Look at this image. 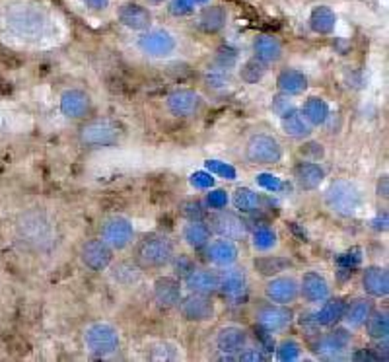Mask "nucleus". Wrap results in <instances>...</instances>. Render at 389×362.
<instances>
[{"label": "nucleus", "instance_id": "1", "mask_svg": "<svg viewBox=\"0 0 389 362\" xmlns=\"http://www.w3.org/2000/svg\"><path fill=\"white\" fill-rule=\"evenodd\" d=\"M175 257L174 242L167 236L160 232H148L140 240H136L133 259L140 269H164L165 265H169Z\"/></svg>", "mask_w": 389, "mask_h": 362}, {"label": "nucleus", "instance_id": "2", "mask_svg": "<svg viewBox=\"0 0 389 362\" xmlns=\"http://www.w3.org/2000/svg\"><path fill=\"white\" fill-rule=\"evenodd\" d=\"M125 137V127L109 117H97L86 121L78 129V140L86 148L117 147Z\"/></svg>", "mask_w": 389, "mask_h": 362}, {"label": "nucleus", "instance_id": "3", "mask_svg": "<svg viewBox=\"0 0 389 362\" xmlns=\"http://www.w3.org/2000/svg\"><path fill=\"white\" fill-rule=\"evenodd\" d=\"M323 203L331 213L349 218V216L356 215L362 206V193H360L356 183H352L349 179H335L325 189Z\"/></svg>", "mask_w": 389, "mask_h": 362}, {"label": "nucleus", "instance_id": "4", "mask_svg": "<svg viewBox=\"0 0 389 362\" xmlns=\"http://www.w3.org/2000/svg\"><path fill=\"white\" fill-rule=\"evenodd\" d=\"M84 345L90 354L97 359H106L119 349L121 337L115 325L107 322H94L84 329Z\"/></svg>", "mask_w": 389, "mask_h": 362}, {"label": "nucleus", "instance_id": "5", "mask_svg": "<svg viewBox=\"0 0 389 362\" xmlns=\"http://www.w3.org/2000/svg\"><path fill=\"white\" fill-rule=\"evenodd\" d=\"M245 160L255 166H272L282 160V145L279 138L267 133H255L245 142Z\"/></svg>", "mask_w": 389, "mask_h": 362}, {"label": "nucleus", "instance_id": "6", "mask_svg": "<svg viewBox=\"0 0 389 362\" xmlns=\"http://www.w3.org/2000/svg\"><path fill=\"white\" fill-rule=\"evenodd\" d=\"M99 236L113 252H123L135 240V226L126 216L113 215L104 220Z\"/></svg>", "mask_w": 389, "mask_h": 362}, {"label": "nucleus", "instance_id": "7", "mask_svg": "<svg viewBox=\"0 0 389 362\" xmlns=\"http://www.w3.org/2000/svg\"><path fill=\"white\" fill-rule=\"evenodd\" d=\"M136 47L150 59H167L177 49V41H175V38L169 31L150 30L138 38Z\"/></svg>", "mask_w": 389, "mask_h": 362}, {"label": "nucleus", "instance_id": "8", "mask_svg": "<svg viewBox=\"0 0 389 362\" xmlns=\"http://www.w3.org/2000/svg\"><path fill=\"white\" fill-rule=\"evenodd\" d=\"M294 320V312L284 304L267 302L257 308L255 312V322L265 333H279L290 327Z\"/></svg>", "mask_w": 389, "mask_h": 362}, {"label": "nucleus", "instance_id": "9", "mask_svg": "<svg viewBox=\"0 0 389 362\" xmlns=\"http://www.w3.org/2000/svg\"><path fill=\"white\" fill-rule=\"evenodd\" d=\"M263 293L269 302L290 306L300 298V281L292 274H274L267 281Z\"/></svg>", "mask_w": 389, "mask_h": 362}, {"label": "nucleus", "instance_id": "10", "mask_svg": "<svg viewBox=\"0 0 389 362\" xmlns=\"http://www.w3.org/2000/svg\"><path fill=\"white\" fill-rule=\"evenodd\" d=\"M179 313L185 322L189 323H204L210 322L216 313L214 302L210 296H204V294H193L189 293V296H185L177 304Z\"/></svg>", "mask_w": 389, "mask_h": 362}, {"label": "nucleus", "instance_id": "11", "mask_svg": "<svg viewBox=\"0 0 389 362\" xmlns=\"http://www.w3.org/2000/svg\"><path fill=\"white\" fill-rule=\"evenodd\" d=\"M80 261L84 267H88L94 273H101L111 267L113 263V249L101 240V238H94L88 240L80 247Z\"/></svg>", "mask_w": 389, "mask_h": 362}, {"label": "nucleus", "instance_id": "12", "mask_svg": "<svg viewBox=\"0 0 389 362\" xmlns=\"http://www.w3.org/2000/svg\"><path fill=\"white\" fill-rule=\"evenodd\" d=\"M208 228L218 238H226V240H233V242L242 240L247 234V228H245L242 216L235 215L232 211H226V208H218L210 216Z\"/></svg>", "mask_w": 389, "mask_h": 362}, {"label": "nucleus", "instance_id": "13", "mask_svg": "<svg viewBox=\"0 0 389 362\" xmlns=\"http://www.w3.org/2000/svg\"><path fill=\"white\" fill-rule=\"evenodd\" d=\"M165 108L174 115V117L187 119L194 117L201 108H203V98L199 92L189 88L174 90L167 98H165Z\"/></svg>", "mask_w": 389, "mask_h": 362}, {"label": "nucleus", "instance_id": "14", "mask_svg": "<svg viewBox=\"0 0 389 362\" xmlns=\"http://www.w3.org/2000/svg\"><path fill=\"white\" fill-rule=\"evenodd\" d=\"M350 333L349 327H335L331 331L323 333L317 341L313 343V352L320 356V359H339L342 352L347 351L350 347Z\"/></svg>", "mask_w": 389, "mask_h": 362}, {"label": "nucleus", "instance_id": "15", "mask_svg": "<svg viewBox=\"0 0 389 362\" xmlns=\"http://www.w3.org/2000/svg\"><path fill=\"white\" fill-rule=\"evenodd\" d=\"M183 284L175 277H158L152 284V298L160 310H174L183 298Z\"/></svg>", "mask_w": 389, "mask_h": 362}, {"label": "nucleus", "instance_id": "16", "mask_svg": "<svg viewBox=\"0 0 389 362\" xmlns=\"http://www.w3.org/2000/svg\"><path fill=\"white\" fill-rule=\"evenodd\" d=\"M218 293L228 300H242L247 294V274L243 269L238 267H224V271L218 274Z\"/></svg>", "mask_w": 389, "mask_h": 362}, {"label": "nucleus", "instance_id": "17", "mask_svg": "<svg viewBox=\"0 0 389 362\" xmlns=\"http://www.w3.org/2000/svg\"><path fill=\"white\" fill-rule=\"evenodd\" d=\"M58 109L67 119H84L92 109V99L84 90L68 88L60 94Z\"/></svg>", "mask_w": 389, "mask_h": 362}, {"label": "nucleus", "instance_id": "18", "mask_svg": "<svg viewBox=\"0 0 389 362\" xmlns=\"http://www.w3.org/2000/svg\"><path fill=\"white\" fill-rule=\"evenodd\" d=\"M300 296L310 304H321L331 296L329 281L317 271H306L300 279Z\"/></svg>", "mask_w": 389, "mask_h": 362}, {"label": "nucleus", "instance_id": "19", "mask_svg": "<svg viewBox=\"0 0 389 362\" xmlns=\"http://www.w3.org/2000/svg\"><path fill=\"white\" fill-rule=\"evenodd\" d=\"M183 284L189 293L204 294V296H213L218 293V274L210 269H199L191 267L183 274Z\"/></svg>", "mask_w": 389, "mask_h": 362}, {"label": "nucleus", "instance_id": "20", "mask_svg": "<svg viewBox=\"0 0 389 362\" xmlns=\"http://www.w3.org/2000/svg\"><path fill=\"white\" fill-rule=\"evenodd\" d=\"M214 343H216L218 351H222L224 354H238L247 347L249 335L240 325H224L216 331Z\"/></svg>", "mask_w": 389, "mask_h": 362}, {"label": "nucleus", "instance_id": "21", "mask_svg": "<svg viewBox=\"0 0 389 362\" xmlns=\"http://www.w3.org/2000/svg\"><path fill=\"white\" fill-rule=\"evenodd\" d=\"M240 257V249L233 240H226V238H218L206 244V259L214 265V267H230L238 261Z\"/></svg>", "mask_w": 389, "mask_h": 362}, {"label": "nucleus", "instance_id": "22", "mask_svg": "<svg viewBox=\"0 0 389 362\" xmlns=\"http://www.w3.org/2000/svg\"><path fill=\"white\" fill-rule=\"evenodd\" d=\"M362 288L370 298H386L389 294V273L386 267L370 265L362 273Z\"/></svg>", "mask_w": 389, "mask_h": 362}, {"label": "nucleus", "instance_id": "23", "mask_svg": "<svg viewBox=\"0 0 389 362\" xmlns=\"http://www.w3.org/2000/svg\"><path fill=\"white\" fill-rule=\"evenodd\" d=\"M323 179H325V170L311 160H304L294 166V181L301 191H315L323 183Z\"/></svg>", "mask_w": 389, "mask_h": 362}, {"label": "nucleus", "instance_id": "24", "mask_svg": "<svg viewBox=\"0 0 389 362\" xmlns=\"http://www.w3.org/2000/svg\"><path fill=\"white\" fill-rule=\"evenodd\" d=\"M119 22L133 31H144L152 24V14L146 10L144 6L135 4V2H126L119 8Z\"/></svg>", "mask_w": 389, "mask_h": 362}, {"label": "nucleus", "instance_id": "25", "mask_svg": "<svg viewBox=\"0 0 389 362\" xmlns=\"http://www.w3.org/2000/svg\"><path fill=\"white\" fill-rule=\"evenodd\" d=\"M253 57L265 63L267 67L282 59V43L274 35L263 33L253 41Z\"/></svg>", "mask_w": 389, "mask_h": 362}, {"label": "nucleus", "instance_id": "26", "mask_svg": "<svg viewBox=\"0 0 389 362\" xmlns=\"http://www.w3.org/2000/svg\"><path fill=\"white\" fill-rule=\"evenodd\" d=\"M276 88L286 96H298L308 90V76L298 69H284L276 76Z\"/></svg>", "mask_w": 389, "mask_h": 362}, {"label": "nucleus", "instance_id": "27", "mask_svg": "<svg viewBox=\"0 0 389 362\" xmlns=\"http://www.w3.org/2000/svg\"><path fill=\"white\" fill-rule=\"evenodd\" d=\"M347 310L345 298H327L321 302V308L315 313V323L323 327H333L339 322H342V315Z\"/></svg>", "mask_w": 389, "mask_h": 362}, {"label": "nucleus", "instance_id": "28", "mask_svg": "<svg viewBox=\"0 0 389 362\" xmlns=\"http://www.w3.org/2000/svg\"><path fill=\"white\" fill-rule=\"evenodd\" d=\"M374 312V302L372 298H356L350 304H347V310L342 315V322L347 323L349 329H358L368 320L370 313Z\"/></svg>", "mask_w": 389, "mask_h": 362}, {"label": "nucleus", "instance_id": "29", "mask_svg": "<svg viewBox=\"0 0 389 362\" xmlns=\"http://www.w3.org/2000/svg\"><path fill=\"white\" fill-rule=\"evenodd\" d=\"M292 259L288 257H282V255H259L253 259V267L255 271L265 277V279H271L274 274H281L284 271H288L292 267Z\"/></svg>", "mask_w": 389, "mask_h": 362}, {"label": "nucleus", "instance_id": "30", "mask_svg": "<svg viewBox=\"0 0 389 362\" xmlns=\"http://www.w3.org/2000/svg\"><path fill=\"white\" fill-rule=\"evenodd\" d=\"M301 115L306 117V121L310 123L311 127H321L327 123V119L331 117V109L329 104L323 98H317V96H311L304 101L301 106Z\"/></svg>", "mask_w": 389, "mask_h": 362}, {"label": "nucleus", "instance_id": "31", "mask_svg": "<svg viewBox=\"0 0 389 362\" xmlns=\"http://www.w3.org/2000/svg\"><path fill=\"white\" fill-rule=\"evenodd\" d=\"M183 242L191 249H204L206 244L210 242V228L208 224H204L203 220H189L183 226Z\"/></svg>", "mask_w": 389, "mask_h": 362}, {"label": "nucleus", "instance_id": "32", "mask_svg": "<svg viewBox=\"0 0 389 362\" xmlns=\"http://www.w3.org/2000/svg\"><path fill=\"white\" fill-rule=\"evenodd\" d=\"M282 131L292 138H308L313 133V127L306 121V117L301 115V111L298 108L290 111L288 115L281 117Z\"/></svg>", "mask_w": 389, "mask_h": 362}, {"label": "nucleus", "instance_id": "33", "mask_svg": "<svg viewBox=\"0 0 389 362\" xmlns=\"http://www.w3.org/2000/svg\"><path fill=\"white\" fill-rule=\"evenodd\" d=\"M228 14L222 6H206L199 16V28L204 33H218L226 26Z\"/></svg>", "mask_w": 389, "mask_h": 362}, {"label": "nucleus", "instance_id": "34", "mask_svg": "<svg viewBox=\"0 0 389 362\" xmlns=\"http://www.w3.org/2000/svg\"><path fill=\"white\" fill-rule=\"evenodd\" d=\"M337 24V16L331 10L329 6H317L313 8L310 14V28L311 31L320 33V35H329L331 31L335 30Z\"/></svg>", "mask_w": 389, "mask_h": 362}, {"label": "nucleus", "instance_id": "35", "mask_svg": "<svg viewBox=\"0 0 389 362\" xmlns=\"http://www.w3.org/2000/svg\"><path fill=\"white\" fill-rule=\"evenodd\" d=\"M364 325H366V335L372 341H383L389 337V318L381 310L374 308V312L370 313Z\"/></svg>", "mask_w": 389, "mask_h": 362}, {"label": "nucleus", "instance_id": "36", "mask_svg": "<svg viewBox=\"0 0 389 362\" xmlns=\"http://www.w3.org/2000/svg\"><path fill=\"white\" fill-rule=\"evenodd\" d=\"M232 205L240 213H255L261 205V197L249 187H238L232 195Z\"/></svg>", "mask_w": 389, "mask_h": 362}, {"label": "nucleus", "instance_id": "37", "mask_svg": "<svg viewBox=\"0 0 389 362\" xmlns=\"http://www.w3.org/2000/svg\"><path fill=\"white\" fill-rule=\"evenodd\" d=\"M251 244L257 252H271L279 244V236L269 226H259L251 234Z\"/></svg>", "mask_w": 389, "mask_h": 362}, {"label": "nucleus", "instance_id": "38", "mask_svg": "<svg viewBox=\"0 0 389 362\" xmlns=\"http://www.w3.org/2000/svg\"><path fill=\"white\" fill-rule=\"evenodd\" d=\"M265 74H267V65L261 63L259 59H249L245 60L242 65V69H240V79L245 82V84H257V82H261L265 79Z\"/></svg>", "mask_w": 389, "mask_h": 362}, {"label": "nucleus", "instance_id": "39", "mask_svg": "<svg viewBox=\"0 0 389 362\" xmlns=\"http://www.w3.org/2000/svg\"><path fill=\"white\" fill-rule=\"evenodd\" d=\"M204 84L213 90H224L232 84L230 80V70L220 69V67H213L204 72Z\"/></svg>", "mask_w": 389, "mask_h": 362}, {"label": "nucleus", "instance_id": "40", "mask_svg": "<svg viewBox=\"0 0 389 362\" xmlns=\"http://www.w3.org/2000/svg\"><path fill=\"white\" fill-rule=\"evenodd\" d=\"M300 343L294 341V339H284V341H281V345L276 347V359L284 362L296 361V359H300Z\"/></svg>", "mask_w": 389, "mask_h": 362}, {"label": "nucleus", "instance_id": "41", "mask_svg": "<svg viewBox=\"0 0 389 362\" xmlns=\"http://www.w3.org/2000/svg\"><path fill=\"white\" fill-rule=\"evenodd\" d=\"M271 108H272V111H274V115L284 117V115H288L290 111H294L296 106H294V99H292V96H286V94H281V92H279V96H274V98H272Z\"/></svg>", "mask_w": 389, "mask_h": 362}, {"label": "nucleus", "instance_id": "42", "mask_svg": "<svg viewBox=\"0 0 389 362\" xmlns=\"http://www.w3.org/2000/svg\"><path fill=\"white\" fill-rule=\"evenodd\" d=\"M235 63H238V53H235L233 49H230V47L218 49L216 57H214V67H220V69H226V70L233 69Z\"/></svg>", "mask_w": 389, "mask_h": 362}, {"label": "nucleus", "instance_id": "43", "mask_svg": "<svg viewBox=\"0 0 389 362\" xmlns=\"http://www.w3.org/2000/svg\"><path fill=\"white\" fill-rule=\"evenodd\" d=\"M206 205L214 208V211H218V208H224V206L228 205V195H226V191L222 189H214L208 193L206 197Z\"/></svg>", "mask_w": 389, "mask_h": 362}, {"label": "nucleus", "instance_id": "44", "mask_svg": "<svg viewBox=\"0 0 389 362\" xmlns=\"http://www.w3.org/2000/svg\"><path fill=\"white\" fill-rule=\"evenodd\" d=\"M193 0H172L169 10H172L174 16H185V14H191V12H193Z\"/></svg>", "mask_w": 389, "mask_h": 362}, {"label": "nucleus", "instance_id": "45", "mask_svg": "<svg viewBox=\"0 0 389 362\" xmlns=\"http://www.w3.org/2000/svg\"><path fill=\"white\" fill-rule=\"evenodd\" d=\"M238 361H257V362H263V361H267V354L261 351V349H243V351H240L238 352V356H235Z\"/></svg>", "mask_w": 389, "mask_h": 362}, {"label": "nucleus", "instance_id": "46", "mask_svg": "<svg viewBox=\"0 0 389 362\" xmlns=\"http://www.w3.org/2000/svg\"><path fill=\"white\" fill-rule=\"evenodd\" d=\"M203 205L199 201H187L183 205V215L189 218V220H201L203 216Z\"/></svg>", "mask_w": 389, "mask_h": 362}, {"label": "nucleus", "instance_id": "47", "mask_svg": "<svg viewBox=\"0 0 389 362\" xmlns=\"http://www.w3.org/2000/svg\"><path fill=\"white\" fill-rule=\"evenodd\" d=\"M352 361H381V356L372 349H360L352 354Z\"/></svg>", "mask_w": 389, "mask_h": 362}, {"label": "nucleus", "instance_id": "48", "mask_svg": "<svg viewBox=\"0 0 389 362\" xmlns=\"http://www.w3.org/2000/svg\"><path fill=\"white\" fill-rule=\"evenodd\" d=\"M84 4L90 10H106L109 6V0H84Z\"/></svg>", "mask_w": 389, "mask_h": 362}, {"label": "nucleus", "instance_id": "49", "mask_svg": "<svg viewBox=\"0 0 389 362\" xmlns=\"http://www.w3.org/2000/svg\"><path fill=\"white\" fill-rule=\"evenodd\" d=\"M378 197H388V176H381L378 181Z\"/></svg>", "mask_w": 389, "mask_h": 362}, {"label": "nucleus", "instance_id": "50", "mask_svg": "<svg viewBox=\"0 0 389 362\" xmlns=\"http://www.w3.org/2000/svg\"><path fill=\"white\" fill-rule=\"evenodd\" d=\"M193 183L199 187H206L210 183V177L203 176V174H197V176H193Z\"/></svg>", "mask_w": 389, "mask_h": 362}, {"label": "nucleus", "instance_id": "51", "mask_svg": "<svg viewBox=\"0 0 389 362\" xmlns=\"http://www.w3.org/2000/svg\"><path fill=\"white\" fill-rule=\"evenodd\" d=\"M193 2H208V0H193Z\"/></svg>", "mask_w": 389, "mask_h": 362}, {"label": "nucleus", "instance_id": "52", "mask_svg": "<svg viewBox=\"0 0 389 362\" xmlns=\"http://www.w3.org/2000/svg\"><path fill=\"white\" fill-rule=\"evenodd\" d=\"M152 2H160V0H152Z\"/></svg>", "mask_w": 389, "mask_h": 362}]
</instances>
